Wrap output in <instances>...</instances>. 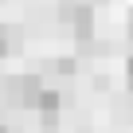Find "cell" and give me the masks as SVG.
Wrapping results in <instances>:
<instances>
[{"label": "cell", "instance_id": "6", "mask_svg": "<svg viewBox=\"0 0 133 133\" xmlns=\"http://www.w3.org/2000/svg\"><path fill=\"white\" fill-rule=\"evenodd\" d=\"M0 133H8V129H4V125H0Z\"/></svg>", "mask_w": 133, "mask_h": 133}, {"label": "cell", "instance_id": "5", "mask_svg": "<svg viewBox=\"0 0 133 133\" xmlns=\"http://www.w3.org/2000/svg\"><path fill=\"white\" fill-rule=\"evenodd\" d=\"M129 35H133V16H129Z\"/></svg>", "mask_w": 133, "mask_h": 133}, {"label": "cell", "instance_id": "3", "mask_svg": "<svg viewBox=\"0 0 133 133\" xmlns=\"http://www.w3.org/2000/svg\"><path fill=\"white\" fill-rule=\"evenodd\" d=\"M20 39H24L20 28H4V24H0V59L12 55V51H20Z\"/></svg>", "mask_w": 133, "mask_h": 133}, {"label": "cell", "instance_id": "4", "mask_svg": "<svg viewBox=\"0 0 133 133\" xmlns=\"http://www.w3.org/2000/svg\"><path fill=\"white\" fill-rule=\"evenodd\" d=\"M125 75H129V86H133V59L125 63Z\"/></svg>", "mask_w": 133, "mask_h": 133}, {"label": "cell", "instance_id": "2", "mask_svg": "<svg viewBox=\"0 0 133 133\" xmlns=\"http://www.w3.org/2000/svg\"><path fill=\"white\" fill-rule=\"evenodd\" d=\"M43 94V82L39 75H20L16 82H4V98L8 102H20V106H35V98Z\"/></svg>", "mask_w": 133, "mask_h": 133}, {"label": "cell", "instance_id": "1", "mask_svg": "<svg viewBox=\"0 0 133 133\" xmlns=\"http://www.w3.org/2000/svg\"><path fill=\"white\" fill-rule=\"evenodd\" d=\"M59 20L78 39H90V31H94V12H90V4H82V0H63L59 4Z\"/></svg>", "mask_w": 133, "mask_h": 133}]
</instances>
